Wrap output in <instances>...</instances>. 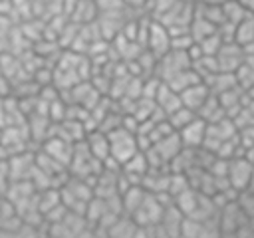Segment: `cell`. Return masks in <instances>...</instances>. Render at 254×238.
Returning <instances> with one entry per match:
<instances>
[{
	"label": "cell",
	"mask_w": 254,
	"mask_h": 238,
	"mask_svg": "<svg viewBox=\"0 0 254 238\" xmlns=\"http://www.w3.org/2000/svg\"><path fill=\"white\" fill-rule=\"evenodd\" d=\"M222 8V16H224V22H230V24H238L242 18L248 16L246 8L238 2V0H224L220 4Z\"/></svg>",
	"instance_id": "8fae6325"
},
{
	"label": "cell",
	"mask_w": 254,
	"mask_h": 238,
	"mask_svg": "<svg viewBox=\"0 0 254 238\" xmlns=\"http://www.w3.org/2000/svg\"><path fill=\"white\" fill-rule=\"evenodd\" d=\"M145 48L149 52H153L157 58H161L165 52L171 50V34L169 30L155 18H151L149 22V32H147V40H145Z\"/></svg>",
	"instance_id": "277c9868"
},
{
	"label": "cell",
	"mask_w": 254,
	"mask_h": 238,
	"mask_svg": "<svg viewBox=\"0 0 254 238\" xmlns=\"http://www.w3.org/2000/svg\"><path fill=\"white\" fill-rule=\"evenodd\" d=\"M216 63L220 71H236L238 65L244 61V52L242 46H238L236 42H222L220 50L216 52Z\"/></svg>",
	"instance_id": "5b68a950"
},
{
	"label": "cell",
	"mask_w": 254,
	"mask_h": 238,
	"mask_svg": "<svg viewBox=\"0 0 254 238\" xmlns=\"http://www.w3.org/2000/svg\"><path fill=\"white\" fill-rule=\"evenodd\" d=\"M236 202L240 204V208L244 210L246 216H254V190L252 188H244L238 192Z\"/></svg>",
	"instance_id": "5bb4252c"
},
{
	"label": "cell",
	"mask_w": 254,
	"mask_h": 238,
	"mask_svg": "<svg viewBox=\"0 0 254 238\" xmlns=\"http://www.w3.org/2000/svg\"><path fill=\"white\" fill-rule=\"evenodd\" d=\"M198 44V48H200V54L202 56H216V52L220 50V46H222V38H220V34L218 32H214V34H210V36H206V38H202L200 42H196Z\"/></svg>",
	"instance_id": "4fadbf2b"
},
{
	"label": "cell",
	"mask_w": 254,
	"mask_h": 238,
	"mask_svg": "<svg viewBox=\"0 0 254 238\" xmlns=\"http://www.w3.org/2000/svg\"><path fill=\"white\" fill-rule=\"evenodd\" d=\"M177 133H179V139H181L183 147H187V149H198L202 145V141H204V135H206V121L196 115L194 119H190Z\"/></svg>",
	"instance_id": "8992f818"
},
{
	"label": "cell",
	"mask_w": 254,
	"mask_h": 238,
	"mask_svg": "<svg viewBox=\"0 0 254 238\" xmlns=\"http://www.w3.org/2000/svg\"><path fill=\"white\" fill-rule=\"evenodd\" d=\"M246 214L244 210L240 208V204L236 200H230V202H224L220 208H218V230L220 234H234L238 232V228L246 222Z\"/></svg>",
	"instance_id": "7a4b0ae2"
},
{
	"label": "cell",
	"mask_w": 254,
	"mask_h": 238,
	"mask_svg": "<svg viewBox=\"0 0 254 238\" xmlns=\"http://www.w3.org/2000/svg\"><path fill=\"white\" fill-rule=\"evenodd\" d=\"M196 117V113L194 111H190L189 107H185V105H181V107H177L173 113H169L167 115V121H169V125L175 129V131H179V129H183L190 119H194Z\"/></svg>",
	"instance_id": "7c38bea8"
},
{
	"label": "cell",
	"mask_w": 254,
	"mask_h": 238,
	"mask_svg": "<svg viewBox=\"0 0 254 238\" xmlns=\"http://www.w3.org/2000/svg\"><path fill=\"white\" fill-rule=\"evenodd\" d=\"M107 141H109V157L119 165H123L139 151L137 133L123 125H117L111 131H107Z\"/></svg>",
	"instance_id": "6da1fadb"
},
{
	"label": "cell",
	"mask_w": 254,
	"mask_h": 238,
	"mask_svg": "<svg viewBox=\"0 0 254 238\" xmlns=\"http://www.w3.org/2000/svg\"><path fill=\"white\" fill-rule=\"evenodd\" d=\"M248 188L254 190V167H252V173H250V180H248Z\"/></svg>",
	"instance_id": "e0dca14e"
},
{
	"label": "cell",
	"mask_w": 254,
	"mask_h": 238,
	"mask_svg": "<svg viewBox=\"0 0 254 238\" xmlns=\"http://www.w3.org/2000/svg\"><path fill=\"white\" fill-rule=\"evenodd\" d=\"M242 52H244V61L254 63V42H250V44L242 46Z\"/></svg>",
	"instance_id": "9a60e30c"
},
{
	"label": "cell",
	"mask_w": 254,
	"mask_h": 238,
	"mask_svg": "<svg viewBox=\"0 0 254 238\" xmlns=\"http://www.w3.org/2000/svg\"><path fill=\"white\" fill-rule=\"evenodd\" d=\"M250 173H252V163L244 157H232L226 163V180L232 188H236L238 192L248 188V180H250Z\"/></svg>",
	"instance_id": "3957f363"
},
{
	"label": "cell",
	"mask_w": 254,
	"mask_h": 238,
	"mask_svg": "<svg viewBox=\"0 0 254 238\" xmlns=\"http://www.w3.org/2000/svg\"><path fill=\"white\" fill-rule=\"evenodd\" d=\"M234 42L238 46H246L254 42V16L252 14H248L234 26Z\"/></svg>",
	"instance_id": "30bf717a"
},
{
	"label": "cell",
	"mask_w": 254,
	"mask_h": 238,
	"mask_svg": "<svg viewBox=\"0 0 254 238\" xmlns=\"http://www.w3.org/2000/svg\"><path fill=\"white\" fill-rule=\"evenodd\" d=\"M196 81H202V79H200V75H198V73L192 69V65H190V67H185V69L177 71V73H175L171 79H167L165 83L171 85L177 93H181L183 89H187L189 85H192V83H196Z\"/></svg>",
	"instance_id": "9c48e42d"
},
{
	"label": "cell",
	"mask_w": 254,
	"mask_h": 238,
	"mask_svg": "<svg viewBox=\"0 0 254 238\" xmlns=\"http://www.w3.org/2000/svg\"><path fill=\"white\" fill-rule=\"evenodd\" d=\"M238 2L246 8V12H248V14H252V16H254V0H238Z\"/></svg>",
	"instance_id": "2e32d148"
},
{
	"label": "cell",
	"mask_w": 254,
	"mask_h": 238,
	"mask_svg": "<svg viewBox=\"0 0 254 238\" xmlns=\"http://www.w3.org/2000/svg\"><path fill=\"white\" fill-rule=\"evenodd\" d=\"M89 153L97 159V161H105L109 157V141H107V133L101 131V129H95L93 133L87 135V141H85Z\"/></svg>",
	"instance_id": "ba28073f"
},
{
	"label": "cell",
	"mask_w": 254,
	"mask_h": 238,
	"mask_svg": "<svg viewBox=\"0 0 254 238\" xmlns=\"http://www.w3.org/2000/svg\"><path fill=\"white\" fill-rule=\"evenodd\" d=\"M208 95H210V89H208V85L204 83V81H196V83H192V85H189L187 89H183L181 93H179V97H181V103L185 105V107H189L190 111H198L200 109V105L208 99Z\"/></svg>",
	"instance_id": "52a82bcc"
}]
</instances>
